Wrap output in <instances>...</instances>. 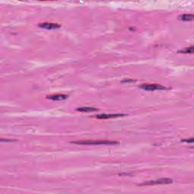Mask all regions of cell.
Masks as SVG:
<instances>
[{
    "label": "cell",
    "instance_id": "cell-1",
    "mask_svg": "<svg viewBox=\"0 0 194 194\" xmlns=\"http://www.w3.org/2000/svg\"><path fill=\"white\" fill-rule=\"evenodd\" d=\"M71 143L77 144V145H105L113 146L118 145L119 142L112 140H83V141H73Z\"/></svg>",
    "mask_w": 194,
    "mask_h": 194
},
{
    "label": "cell",
    "instance_id": "cell-2",
    "mask_svg": "<svg viewBox=\"0 0 194 194\" xmlns=\"http://www.w3.org/2000/svg\"><path fill=\"white\" fill-rule=\"evenodd\" d=\"M173 183V180L170 178H161L155 181H145L143 183L139 184L140 186H151V185H157V184H169Z\"/></svg>",
    "mask_w": 194,
    "mask_h": 194
},
{
    "label": "cell",
    "instance_id": "cell-3",
    "mask_svg": "<svg viewBox=\"0 0 194 194\" xmlns=\"http://www.w3.org/2000/svg\"><path fill=\"white\" fill-rule=\"evenodd\" d=\"M140 89L146 91H154V90H169V88L165 87L159 85V84H142L139 87Z\"/></svg>",
    "mask_w": 194,
    "mask_h": 194
},
{
    "label": "cell",
    "instance_id": "cell-4",
    "mask_svg": "<svg viewBox=\"0 0 194 194\" xmlns=\"http://www.w3.org/2000/svg\"><path fill=\"white\" fill-rule=\"evenodd\" d=\"M38 26L41 28H43V29L46 30H55L58 29V28H61V25L58 24H55V23H40V24H38Z\"/></svg>",
    "mask_w": 194,
    "mask_h": 194
},
{
    "label": "cell",
    "instance_id": "cell-5",
    "mask_svg": "<svg viewBox=\"0 0 194 194\" xmlns=\"http://www.w3.org/2000/svg\"><path fill=\"white\" fill-rule=\"evenodd\" d=\"M126 115L125 114H102V115H98L96 118L98 119H108V118H115L118 117H123Z\"/></svg>",
    "mask_w": 194,
    "mask_h": 194
},
{
    "label": "cell",
    "instance_id": "cell-6",
    "mask_svg": "<svg viewBox=\"0 0 194 194\" xmlns=\"http://www.w3.org/2000/svg\"><path fill=\"white\" fill-rule=\"evenodd\" d=\"M68 96L65 95V94H55V95H50L47 96L46 98L51 100H55V101H61V100H65V99H68Z\"/></svg>",
    "mask_w": 194,
    "mask_h": 194
},
{
    "label": "cell",
    "instance_id": "cell-7",
    "mask_svg": "<svg viewBox=\"0 0 194 194\" xmlns=\"http://www.w3.org/2000/svg\"><path fill=\"white\" fill-rule=\"evenodd\" d=\"M78 112H96L98 111V108H93V107H81V108H78L76 109Z\"/></svg>",
    "mask_w": 194,
    "mask_h": 194
},
{
    "label": "cell",
    "instance_id": "cell-8",
    "mask_svg": "<svg viewBox=\"0 0 194 194\" xmlns=\"http://www.w3.org/2000/svg\"><path fill=\"white\" fill-rule=\"evenodd\" d=\"M178 18H179V20H181V21H193L194 18L193 15H191V14H185V15H180L179 17H178Z\"/></svg>",
    "mask_w": 194,
    "mask_h": 194
},
{
    "label": "cell",
    "instance_id": "cell-9",
    "mask_svg": "<svg viewBox=\"0 0 194 194\" xmlns=\"http://www.w3.org/2000/svg\"><path fill=\"white\" fill-rule=\"evenodd\" d=\"M180 53H186V54H192L193 52V46H190L189 48H186L183 50H180Z\"/></svg>",
    "mask_w": 194,
    "mask_h": 194
},
{
    "label": "cell",
    "instance_id": "cell-10",
    "mask_svg": "<svg viewBox=\"0 0 194 194\" xmlns=\"http://www.w3.org/2000/svg\"><path fill=\"white\" fill-rule=\"evenodd\" d=\"M181 142H185V143H193V138H190L189 140H182Z\"/></svg>",
    "mask_w": 194,
    "mask_h": 194
},
{
    "label": "cell",
    "instance_id": "cell-11",
    "mask_svg": "<svg viewBox=\"0 0 194 194\" xmlns=\"http://www.w3.org/2000/svg\"><path fill=\"white\" fill-rule=\"evenodd\" d=\"M130 82H134V81H133V80H126V81H123L122 83H130Z\"/></svg>",
    "mask_w": 194,
    "mask_h": 194
}]
</instances>
